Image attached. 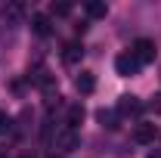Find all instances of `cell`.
I'll use <instances>...</instances> for the list:
<instances>
[{
  "mask_svg": "<svg viewBox=\"0 0 161 158\" xmlns=\"http://www.w3.org/2000/svg\"><path fill=\"white\" fill-rule=\"evenodd\" d=\"M130 53H133V59L140 62V65H149V62H155V56H158V47H155V40L140 37V40H133Z\"/></svg>",
  "mask_w": 161,
  "mask_h": 158,
  "instance_id": "6da1fadb",
  "label": "cell"
},
{
  "mask_svg": "<svg viewBox=\"0 0 161 158\" xmlns=\"http://www.w3.org/2000/svg\"><path fill=\"white\" fill-rule=\"evenodd\" d=\"M140 68H142V65L133 59V53H130V50H127V53H121L118 59H115V71H118L121 78H133Z\"/></svg>",
  "mask_w": 161,
  "mask_h": 158,
  "instance_id": "7a4b0ae2",
  "label": "cell"
},
{
  "mask_svg": "<svg viewBox=\"0 0 161 158\" xmlns=\"http://www.w3.org/2000/svg\"><path fill=\"white\" fill-rule=\"evenodd\" d=\"M78 146H80V137H78V130L65 127V130H59V133H56V149H59V152H75Z\"/></svg>",
  "mask_w": 161,
  "mask_h": 158,
  "instance_id": "3957f363",
  "label": "cell"
},
{
  "mask_svg": "<svg viewBox=\"0 0 161 158\" xmlns=\"http://www.w3.org/2000/svg\"><path fill=\"white\" fill-rule=\"evenodd\" d=\"M155 137H158V127L149 124V121H140V124L133 127V139H136V143H155Z\"/></svg>",
  "mask_w": 161,
  "mask_h": 158,
  "instance_id": "277c9868",
  "label": "cell"
},
{
  "mask_svg": "<svg viewBox=\"0 0 161 158\" xmlns=\"http://www.w3.org/2000/svg\"><path fill=\"white\" fill-rule=\"evenodd\" d=\"M75 87H78V93L90 96V93L96 90V75H93V71H80L78 78H75Z\"/></svg>",
  "mask_w": 161,
  "mask_h": 158,
  "instance_id": "5b68a950",
  "label": "cell"
},
{
  "mask_svg": "<svg viewBox=\"0 0 161 158\" xmlns=\"http://www.w3.org/2000/svg\"><path fill=\"white\" fill-rule=\"evenodd\" d=\"M31 31H34L37 37H47V34L53 31V25H50V16H43V13L31 16Z\"/></svg>",
  "mask_w": 161,
  "mask_h": 158,
  "instance_id": "8992f818",
  "label": "cell"
},
{
  "mask_svg": "<svg viewBox=\"0 0 161 158\" xmlns=\"http://www.w3.org/2000/svg\"><path fill=\"white\" fill-rule=\"evenodd\" d=\"M80 56H84V47H80V43H75V40L62 47V62H65V65H75Z\"/></svg>",
  "mask_w": 161,
  "mask_h": 158,
  "instance_id": "52a82bcc",
  "label": "cell"
},
{
  "mask_svg": "<svg viewBox=\"0 0 161 158\" xmlns=\"http://www.w3.org/2000/svg\"><path fill=\"white\" fill-rule=\"evenodd\" d=\"M118 109H121V112H124V115H136V112H140V109H142V102H140V99H136V96H121Z\"/></svg>",
  "mask_w": 161,
  "mask_h": 158,
  "instance_id": "ba28073f",
  "label": "cell"
},
{
  "mask_svg": "<svg viewBox=\"0 0 161 158\" xmlns=\"http://www.w3.org/2000/svg\"><path fill=\"white\" fill-rule=\"evenodd\" d=\"M105 13H108V6L102 0H87V16L90 19H105Z\"/></svg>",
  "mask_w": 161,
  "mask_h": 158,
  "instance_id": "9c48e42d",
  "label": "cell"
},
{
  "mask_svg": "<svg viewBox=\"0 0 161 158\" xmlns=\"http://www.w3.org/2000/svg\"><path fill=\"white\" fill-rule=\"evenodd\" d=\"M96 118L102 121V127H108V130H115V127H118V115H115V112H105V109H99V115H96Z\"/></svg>",
  "mask_w": 161,
  "mask_h": 158,
  "instance_id": "30bf717a",
  "label": "cell"
},
{
  "mask_svg": "<svg viewBox=\"0 0 161 158\" xmlns=\"http://www.w3.org/2000/svg\"><path fill=\"white\" fill-rule=\"evenodd\" d=\"M80 121H84V109H80V105H71V109H68V127L75 130Z\"/></svg>",
  "mask_w": 161,
  "mask_h": 158,
  "instance_id": "8fae6325",
  "label": "cell"
},
{
  "mask_svg": "<svg viewBox=\"0 0 161 158\" xmlns=\"http://www.w3.org/2000/svg\"><path fill=\"white\" fill-rule=\"evenodd\" d=\"M50 13H53V16H68V13H71V3H53Z\"/></svg>",
  "mask_w": 161,
  "mask_h": 158,
  "instance_id": "7c38bea8",
  "label": "cell"
},
{
  "mask_svg": "<svg viewBox=\"0 0 161 158\" xmlns=\"http://www.w3.org/2000/svg\"><path fill=\"white\" fill-rule=\"evenodd\" d=\"M9 127H13V118H9L6 112H0V137H3V133H9Z\"/></svg>",
  "mask_w": 161,
  "mask_h": 158,
  "instance_id": "4fadbf2b",
  "label": "cell"
},
{
  "mask_svg": "<svg viewBox=\"0 0 161 158\" xmlns=\"http://www.w3.org/2000/svg\"><path fill=\"white\" fill-rule=\"evenodd\" d=\"M19 158H37V155H34V152H22Z\"/></svg>",
  "mask_w": 161,
  "mask_h": 158,
  "instance_id": "5bb4252c",
  "label": "cell"
},
{
  "mask_svg": "<svg viewBox=\"0 0 161 158\" xmlns=\"http://www.w3.org/2000/svg\"><path fill=\"white\" fill-rule=\"evenodd\" d=\"M149 158H161V152H152V155H149Z\"/></svg>",
  "mask_w": 161,
  "mask_h": 158,
  "instance_id": "9a60e30c",
  "label": "cell"
},
{
  "mask_svg": "<svg viewBox=\"0 0 161 158\" xmlns=\"http://www.w3.org/2000/svg\"><path fill=\"white\" fill-rule=\"evenodd\" d=\"M50 158H59V155H50Z\"/></svg>",
  "mask_w": 161,
  "mask_h": 158,
  "instance_id": "2e32d148",
  "label": "cell"
}]
</instances>
